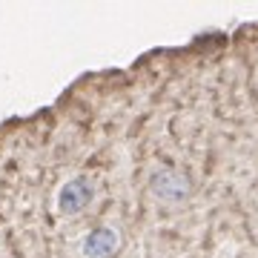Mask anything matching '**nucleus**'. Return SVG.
<instances>
[{"label": "nucleus", "mask_w": 258, "mask_h": 258, "mask_svg": "<svg viewBox=\"0 0 258 258\" xmlns=\"http://www.w3.org/2000/svg\"><path fill=\"white\" fill-rule=\"evenodd\" d=\"M95 201V181L89 175H72L69 181L57 186L55 210L60 215H81Z\"/></svg>", "instance_id": "nucleus-1"}, {"label": "nucleus", "mask_w": 258, "mask_h": 258, "mask_svg": "<svg viewBox=\"0 0 258 258\" xmlns=\"http://www.w3.org/2000/svg\"><path fill=\"white\" fill-rule=\"evenodd\" d=\"M152 192L161 198V201H178L186 195V178L172 172V169H164L152 178Z\"/></svg>", "instance_id": "nucleus-3"}, {"label": "nucleus", "mask_w": 258, "mask_h": 258, "mask_svg": "<svg viewBox=\"0 0 258 258\" xmlns=\"http://www.w3.org/2000/svg\"><path fill=\"white\" fill-rule=\"evenodd\" d=\"M120 238H118V230L112 227H98V230L86 232L81 241V252L83 258H109L115 249H118Z\"/></svg>", "instance_id": "nucleus-2"}]
</instances>
